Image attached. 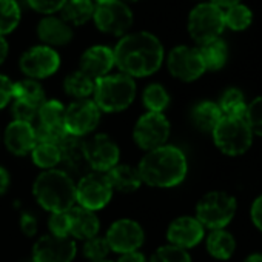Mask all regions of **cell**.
I'll list each match as a JSON object with an SVG mask.
<instances>
[{
	"label": "cell",
	"mask_w": 262,
	"mask_h": 262,
	"mask_svg": "<svg viewBox=\"0 0 262 262\" xmlns=\"http://www.w3.org/2000/svg\"><path fill=\"white\" fill-rule=\"evenodd\" d=\"M31 158L34 165L43 170H53L60 165V148L56 144L48 142H36L31 150Z\"/></svg>",
	"instance_id": "4dcf8cb0"
},
{
	"label": "cell",
	"mask_w": 262,
	"mask_h": 262,
	"mask_svg": "<svg viewBox=\"0 0 262 262\" xmlns=\"http://www.w3.org/2000/svg\"><path fill=\"white\" fill-rule=\"evenodd\" d=\"M27 2L30 8H33L34 11L45 14V16H53L54 13L63 8L67 0H27Z\"/></svg>",
	"instance_id": "60d3db41"
},
{
	"label": "cell",
	"mask_w": 262,
	"mask_h": 262,
	"mask_svg": "<svg viewBox=\"0 0 262 262\" xmlns=\"http://www.w3.org/2000/svg\"><path fill=\"white\" fill-rule=\"evenodd\" d=\"M170 136V122L164 113L147 111L142 114L133 129V138L138 147L145 151H151L165 145Z\"/></svg>",
	"instance_id": "30bf717a"
},
{
	"label": "cell",
	"mask_w": 262,
	"mask_h": 262,
	"mask_svg": "<svg viewBox=\"0 0 262 262\" xmlns=\"http://www.w3.org/2000/svg\"><path fill=\"white\" fill-rule=\"evenodd\" d=\"M83 151L88 167L97 173H108L119 164L120 151L117 144L105 133L94 135L83 141Z\"/></svg>",
	"instance_id": "7c38bea8"
},
{
	"label": "cell",
	"mask_w": 262,
	"mask_h": 262,
	"mask_svg": "<svg viewBox=\"0 0 262 262\" xmlns=\"http://www.w3.org/2000/svg\"><path fill=\"white\" fill-rule=\"evenodd\" d=\"M70 216V236L73 239H91L99 234L100 221L96 211L86 210L80 205H73L68 210Z\"/></svg>",
	"instance_id": "ffe728a7"
},
{
	"label": "cell",
	"mask_w": 262,
	"mask_h": 262,
	"mask_svg": "<svg viewBox=\"0 0 262 262\" xmlns=\"http://www.w3.org/2000/svg\"><path fill=\"white\" fill-rule=\"evenodd\" d=\"M20 228H22V233L28 237H33L36 236L37 233V219L34 214L28 213V211H24L22 216H20Z\"/></svg>",
	"instance_id": "7bdbcfd3"
},
{
	"label": "cell",
	"mask_w": 262,
	"mask_h": 262,
	"mask_svg": "<svg viewBox=\"0 0 262 262\" xmlns=\"http://www.w3.org/2000/svg\"><path fill=\"white\" fill-rule=\"evenodd\" d=\"M142 100H144V105H145V108L148 111L162 113L170 103V96H168L167 90L162 85L151 83L144 90Z\"/></svg>",
	"instance_id": "836d02e7"
},
{
	"label": "cell",
	"mask_w": 262,
	"mask_h": 262,
	"mask_svg": "<svg viewBox=\"0 0 262 262\" xmlns=\"http://www.w3.org/2000/svg\"><path fill=\"white\" fill-rule=\"evenodd\" d=\"M91 262H113V260H108V259H102V260H91Z\"/></svg>",
	"instance_id": "816d5d0a"
},
{
	"label": "cell",
	"mask_w": 262,
	"mask_h": 262,
	"mask_svg": "<svg viewBox=\"0 0 262 262\" xmlns=\"http://www.w3.org/2000/svg\"><path fill=\"white\" fill-rule=\"evenodd\" d=\"M82 251H83V256L91 262V260H102V259H106V256H108V253H110L111 250H110V245H108V242H106L105 237L94 236V237H91V239L83 241Z\"/></svg>",
	"instance_id": "8d00e7d4"
},
{
	"label": "cell",
	"mask_w": 262,
	"mask_h": 262,
	"mask_svg": "<svg viewBox=\"0 0 262 262\" xmlns=\"http://www.w3.org/2000/svg\"><path fill=\"white\" fill-rule=\"evenodd\" d=\"M114 67V53L105 45H94L88 48L80 57V71L97 80L110 74Z\"/></svg>",
	"instance_id": "d6986e66"
},
{
	"label": "cell",
	"mask_w": 262,
	"mask_h": 262,
	"mask_svg": "<svg viewBox=\"0 0 262 262\" xmlns=\"http://www.w3.org/2000/svg\"><path fill=\"white\" fill-rule=\"evenodd\" d=\"M94 85L96 80L82 73L80 70L70 73L65 80H63V90L68 96L74 97L76 100L79 99H88L94 93Z\"/></svg>",
	"instance_id": "f1b7e54d"
},
{
	"label": "cell",
	"mask_w": 262,
	"mask_h": 262,
	"mask_svg": "<svg viewBox=\"0 0 262 262\" xmlns=\"http://www.w3.org/2000/svg\"><path fill=\"white\" fill-rule=\"evenodd\" d=\"M236 199L224 191H210L196 205V219L204 228L222 230L236 213Z\"/></svg>",
	"instance_id": "8992f818"
},
{
	"label": "cell",
	"mask_w": 262,
	"mask_h": 262,
	"mask_svg": "<svg viewBox=\"0 0 262 262\" xmlns=\"http://www.w3.org/2000/svg\"><path fill=\"white\" fill-rule=\"evenodd\" d=\"M245 120L253 135L262 138V96L256 97L251 103L247 105Z\"/></svg>",
	"instance_id": "74e56055"
},
{
	"label": "cell",
	"mask_w": 262,
	"mask_h": 262,
	"mask_svg": "<svg viewBox=\"0 0 262 262\" xmlns=\"http://www.w3.org/2000/svg\"><path fill=\"white\" fill-rule=\"evenodd\" d=\"M222 117L224 116L221 113L219 105L214 102H208V100L198 103L191 111L193 123L202 131H213Z\"/></svg>",
	"instance_id": "83f0119b"
},
{
	"label": "cell",
	"mask_w": 262,
	"mask_h": 262,
	"mask_svg": "<svg viewBox=\"0 0 262 262\" xmlns=\"http://www.w3.org/2000/svg\"><path fill=\"white\" fill-rule=\"evenodd\" d=\"M224 28V11L213 4H201L188 16V33L199 45L217 39Z\"/></svg>",
	"instance_id": "52a82bcc"
},
{
	"label": "cell",
	"mask_w": 262,
	"mask_h": 262,
	"mask_svg": "<svg viewBox=\"0 0 262 262\" xmlns=\"http://www.w3.org/2000/svg\"><path fill=\"white\" fill-rule=\"evenodd\" d=\"M22 17L20 7L16 0H0V36L13 33Z\"/></svg>",
	"instance_id": "d6a6232c"
},
{
	"label": "cell",
	"mask_w": 262,
	"mask_h": 262,
	"mask_svg": "<svg viewBox=\"0 0 262 262\" xmlns=\"http://www.w3.org/2000/svg\"><path fill=\"white\" fill-rule=\"evenodd\" d=\"M167 239L174 247L184 250L193 248L204 239V227L196 217L181 216L170 224L167 230Z\"/></svg>",
	"instance_id": "e0dca14e"
},
{
	"label": "cell",
	"mask_w": 262,
	"mask_h": 262,
	"mask_svg": "<svg viewBox=\"0 0 262 262\" xmlns=\"http://www.w3.org/2000/svg\"><path fill=\"white\" fill-rule=\"evenodd\" d=\"M60 164L65 165V173H73V174H79L83 176L86 174V168H88V162L85 158V151H83V141L82 138H74V136H68L60 145Z\"/></svg>",
	"instance_id": "7402d4cb"
},
{
	"label": "cell",
	"mask_w": 262,
	"mask_h": 262,
	"mask_svg": "<svg viewBox=\"0 0 262 262\" xmlns=\"http://www.w3.org/2000/svg\"><path fill=\"white\" fill-rule=\"evenodd\" d=\"M65 105L57 99L45 100L37 113L39 125L47 128H63V117H65Z\"/></svg>",
	"instance_id": "f546056e"
},
{
	"label": "cell",
	"mask_w": 262,
	"mask_h": 262,
	"mask_svg": "<svg viewBox=\"0 0 262 262\" xmlns=\"http://www.w3.org/2000/svg\"><path fill=\"white\" fill-rule=\"evenodd\" d=\"M37 113H39V108L28 105L25 102H20V100H14V103L11 106V114H13L14 120H17V122L33 123V120L37 119Z\"/></svg>",
	"instance_id": "ab89813d"
},
{
	"label": "cell",
	"mask_w": 262,
	"mask_h": 262,
	"mask_svg": "<svg viewBox=\"0 0 262 262\" xmlns=\"http://www.w3.org/2000/svg\"><path fill=\"white\" fill-rule=\"evenodd\" d=\"M20 70L28 79H47L53 76L60 67V57L57 51L47 45H37L25 51L20 57Z\"/></svg>",
	"instance_id": "5bb4252c"
},
{
	"label": "cell",
	"mask_w": 262,
	"mask_h": 262,
	"mask_svg": "<svg viewBox=\"0 0 262 262\" xmlns=\"http://www.w3.org/2000/svg\"><path fill=\"white\" fill-rule=\"evenodd\" d=\"M13 99L25 102L36 108H40V105L47 100L43 86L39 83V80L34 79H24L13 83Z\"/></svg>",
	"instance_id": "4316f807"
},
{
	"label": "cell",
	"mask_w": 262,
	"mask_h": 262,
	"mask_svg": "<svg viewBox=\"0 0 262 262\" xmlns=\"http://www.w3.org/2000/svg\"><path fill=\"white\" fill-rule=\"evenodd\" d=\"M142 184L156 188H171L179 185L188 171L184 151L174 145H162L147 155L139 162Z\"/></svg>",
	"instance_id": "7a4b0ae2"
},
{
	"label": "cell",
	"mask_w": 262,
	"mask_h": 262,
	"mask_svg": "<svg viewBox=\"0 0 262 262\" xmlns=\"http://www.w3.org/2000/svg\"><path fill=\"white\" fill-rule=\"evenodd\" d=\"M167 67L173 77L184 82H193L205 73V65L199 51L185 45L176 47L170 51Z\"/></svg>",
	"instance_id": "9a60e30c"
},
{
	"label": "cell",
	"mask_w": 262,
	"mask_h": 262,
	"mask_svg": "<svg viewBox=\"0 0 262 262\" xmlns=\"http://www.w3.org/2000/svg\"><path fill=\"white\" fill-rule=\"evenodd\" d=\"M93 20L100 33L123 37L133 25V13L122 0H106L96 5Z\"/></svg>",
	"instance_id": "ba28073f"
},
{
	"label": "cell",
	"mask_w": 262,
	"mask_h": 262,
	"mask_svg": "<svg viewBox=\"0 0 262 262\" xmlns=\"http://www.w3.org/2000/svg\"><path fill=\"white\" fill-rule=\"evenodd\" d=\"M93 2H96V5H99V4H103V2H106V0H93Z\"/></svg>",
	"instance_id": "f907efd6"
},
{
	"label": "cell",
	"mask_w": 262,
	"mask_h": 262,
	"mask_svg": "<svg viewBox=\"0 0 262 262\" xmlns=\"http://www.w3.org/2000/svg\"><path fill=\"white\" fill-rule=\"evenodd\" d=\"M106 179L114 190L120 193H133L141 188L142 179L139 170L128 164H117L106 173Z\"/></svg>",
	"instance_id": "603a6c76"
},
{
	"label": "cell",
	"mask_w": 262,
	"mask_h": 262,
	"mask_svg": "<svg viewBox=\"0 0 262 262\" xmlns=\"http://www.w3.org/2000/svg\"><path fill=\"white\" fill-rule=\"evenodd\" d=\"M214 145L228 156L244 155L253 142V133L245 117H222L211 131Z\"/></svg>",
	"instance_id": "5b68a950"
},
{
	"label": "cell",
	"mask_w": 262,
	"mask_h": 262,
	"mask_svg": "<svg viewBox=\"0 0 262 262\" xmlns=\"http://www.w3.org/2000/svg\"><path fill=\"white\" fill-rule=\"evenodd\" d=\"M77 253L73 237L45 234L34 244L31 259L34 262H73Z\"/></svg>",
	"instance_id": "2e32d148"
},
{
	"label": "cell",
	"mask_w": 262,
	"mask_h": 262,
	"mask_svg": "<svg viewBox=\"0 0 262 262\" xmlns=\"http://www.w3.org/2000/svg\"><path fill=\"white\" fill-rule=\"evenodd\" d=\"M219 108L225 117H245L247 103L242 91L237 88H228L221 97Z\"/></svg>",
	"instance_id": "1f68e13d"
},
{
	"label": "cell",
	"mask_w": 262,
	"mask_h": 262,
	"mask_svg": "<svg viewBox=\"0 0 262 262\" xmlns=\"http://www.w3.org/2000/svg\"><path fill=\"white\" fill-rule=\"evenodd\" d=\"M37 36L47 47H63L73 40V28L56 16H45L37 25Z\"/></svg>",
	"instance_id": "44dd1931"
},
{
	"label": "cell",
	"mask_w": 262,
	"mask_h": 262,
	"mask_svg": "<svg viewBox=\"0 0 262 262\" xmlns=\"http://www.w3.org/2000/svg\"><path fill=\"white\" fill-rule=\"evenodd\" d=\"M122 2H125V4H126V2H139V0H122Z\"/></svg>",
	"instance_id": "f5cc1de1"
},
{
	"label": "cell",
	"mask_w": 262,
	"mask_h": 262,
	"mask_svg": "<svg viewBox=\"0 0 262 262\" xmlns=\"http://www.w3.org/2000/svg\"><path fill=\"white\" fill-rule=\"evenodd\" d=\"M100 120V110L90 99H79L65 108L63 126L74 138H83L96 129Z\"/></svg>",
	"instance_id": "8fae6325"
},
{
	"label": "cell",
	"mask_w": 262,
	"mask_h": 262,
	"mask_svg": "<svg viewBox=\"0 0 262 262\" xmlns=\"http://www.w3.org/2000/svg\"><path fill=\"white\" fill-rule=\"evenodd\" d=\"M94 8L96 5L93 0H67L60 13L62 19L70 27H82L93 19Z\"/></svg>",
	"instance_id": "cb8c5ba5"
},
{
	"label": "cell",
	"mask_w": 262,
	"mask_h": 262,
	"mask_svg": "<svg viewBox=\"0 0 262 262\" xmlns=\"http://www.w3.org/2000/svg\"><path fill=\"white\" fill-rule=\"evenodd\" d=\"M250 216H251L253 224L262 231V194L253 202L251 210H250Z\"/></svg>",
	"instance_id": "ee69618b"
},
{
	"label": "cell",
	"mask_w": 262,
	"mask_h": 262,
	"mask_svg": "<svg viewBox=\"0 0 262 262\" xmlns=\"http://www.w3.org/2000/svg\"><path fill=\"white\" fill-rule=\"evenodd\" d=\"M8 51H10V47H8V42L4 36H0V65L5 62V59L8 57Z\"/></svg>",
	"instance_id": "7dc6e473"
},
{
	"label": "cell",
	"mask_w": 262,
	"mask_h": 262,
	"mask_svg": "<svg viewBox=\"0 0 262 262\" xmlns=\"http://www.w3.org/2000/svg\"><path fill=\"white\" fill-rule=\"evenodd\" d=\"M105 239L110 245V250L123 254L129 251H138L142 247L145 241V231L138 221L117 219L110 225Z\"/></svg>",
	"instance_id": "4fadbf2b"
},
{
	"label": "cell",
	"mask_w": 262,
	"mask_h": 262,
	"mask_svg": "<svg viewBox=\"0 0 262 262\" xmlns=\"http://www.w3.org/2000/svg\"><path fill=\"white\" fill-rule=\"evenodd\" d=\"M5 147L10 153L16 156H25L31 153L37 139H36V129L31 123L13 120L4 135Z\"/></svg>",
	"instance_id": "ac0fdd59"
},
{
	"label": "cell",
	"mask_w": 262,
	"mask_h": 262,
	"mask_svg": "<svg viewBox=\"0 0 262 262\" xmlns=\"http://www.w3.org/2000/svg\"><path fill=\"white\" fill-rule=\"evenodd\" d=\"M225 19V27H228L233 31H242L251 24V11L245 5H233L227 8L224 13Z\"/></svg>",
	"instance_id": "e575fe53"
},
{
	"label": "cell",
	"mask_w": 262,
	"mask_h": 262,
	"mask_svg": "<svg viewBox=\"0 0 262 262\" xmlns=\"http://www.w3.org/2000/svg\"><path fill=\"white\" fill-rule=\"evenodd\" d=\"M94 103L100 111L119 113L126 110L136 97V82L126 74H108L96 80Z\"/></svg>",
	"instance_id": "277c9868"
},
{
	"label": "cell",
	"mask_w": 262,
	"mask_h": 262,
	"mask_svg": "<svg viewBox=\"0 0 262 262\" xmlns=\"http://www.w3.org/2000/svg\"><path fill=\"white\" fill-rule=\"evenodd\" d=\"M150 262H191V257L187 250L168 244V245L159 247L151 254Z\"/></svg>",
	"instance_id": "d590c367"
},
{
	"label": "cell",
	"mask_w": 262,
	"mask_h": 262,
	"mask_svg": "<svg viewBox=\"0 0 262 262\" xmlns=\"http://www.w3.org/2000/svg\"><path fill=\"white\" fill-rule=\"evenodd\" d=\"M207 250L208 253L219 259L227 260L233 256L236 250V241L231 233L222 230H211V233L207 237Z\"/></svg>",
	"instance_id": "484cf974"
},
{
	"label": "cell",
	"mask_w": 262,
	"mask_h": 262,
	"mask_svg": "<svg viewBox=\"0 0 262 262\" xmlns=\"http://www.w3.org/2000/svg\"><path fill=\"white\" fill-rule=\"evenodd\" d=\"M13 99V82L10 77L0 74V110H4Z\"/></svg>",
	"instance_id": "b9f144b4"
},
{
	"label": "cell",
	"mask_w": 262,
	"mask_h": 262,
	"mask_svg": "<svg viewBox=\"0 0 262 262\" xmlns=\"http://www.w3.org/2000/svg\"><path fill=\"white\" fill-rule=\"evenodd\" d=\"M33 194L39 205L50 213L68 211L76 204V182L63 170H45L36 178Z\"/></svg>",
	"instance_id": "3957f363"
},
{
	"label": "cell",
	"mask_w": 262,
	"mask_h": 262,
	"mask_svg": "<svg viewBox=\"0 0 262 262\" xmlns=\"http://www.w3.org/2000/svg\"><path fill=\"white\" fill-rule=\"evenodd\" d=\"M114 65L129 77H147L155 74L164 62L161 40L147 31L125 34L113 50Z\"/></svg>",
	"instance_id": "6da1fadb"
},
{
	"label": "cell",
	"mask_w": 262,
	"mask_h": 262,
	"mask_svg": "<svg viewBox=\"0 0 262 262\" xmlns=\"http://www.w3.org/2000/svg\"><path fill=\"white\" fill-rule=\"evenodd\" d=\"M22 262H34V260H33V259L30 257V259H25V260H22Z\"/></svg>",
	"instance_id": "db71d44e"
},
{
	"label": "cell",
	"mask_w": 262,
	"mask_h": 262,
	"mask_svg": "<svg viewBox=\"0 0 262 262\" xmlns=\"http://www.w3.org/2000/svg\"><path fill=\"white\" fill-rule=\"evenodd\" d=\"M117 262H147V257L138 250V251H129V253L120 254Z\"/></svg>",
	"instance_id": "f6af8a7d"
},
{
	"label": "cell",
	"mask_w": 262,
	"mask_h": 262,
	"mask_svg": "<svg viewBox=\"0 0 262 262\" xmlns=\"http://www.w3.org/2000/svg\"><path fill=\"white\" fill-rule=\"evenodd\" d=\"M211 4L216 5V7H219V8L222 10V7H224V8H230V7H233V5H237V4H239V0H211Z\"/></svg>",
	"instance_id": "c3c4849f"
},
{
	"label": "cell",
	"mask_w": 262,
	"mask_h": 262,
	"mask_svg": "<svg viewBox=\"0 0 262 262\" xmlns=\"http://www.w3.org/2000/svg\"><path fill=\"white\" fill-rule=\"evenodd\" d=\"M113 198V188L106 179V174L90 171L80 176L76 184V202L77 205L97 211L108 205Z\"/></svg>",
	"instance_id": "9c48e42d"
},
{
	"label": "cell",
	"mask_w": 262,
	"mask_h": 262,
	"mask_svg": "<svg viewBox=\"0 0 262 262\" xmlns=\"http://www.w3.org/2000/svg\"><path fill=\"white\" fill-rule=\"evenodd\" d=\"M198 51H199V54L202 57V62L205 65V70H210V71L221 70L225 65L227 57H228L227 43L221 37L202 43Z\"/></svg>",
	"instance_id": "d4e9b609"
},
{
	"label": "cell",
	"mask_w": 262,
	"mask_h": 262,
	"mask_svg": "<svg viewBox=\"0 0 262 262\" xmlns=\"http://www.w3.org/2000/svg\"><path fill=\"white\" fill-rule=\"evenodd\" d=\"M10 184H11V178H10L8 170L4 168V167H0V196L8 191Z\"/></svg>",
	"instance_id": "bcb514c9"
},
{
	"label": "cell",
	"mask_w": 262,
	"mask_h": 262,
	"mask_svg": "<svg viewBox=\"0 0 262 262\" xmlns=\"http://www.w3.org/2000/svg\"><path fill=\"white\" fill-rule=\"evenodd\" d=\"M244 262H262V254L260 253H254V254H250Z\"/></svg>",
	"instance_id": "681fc988"
},
{
	"label": "cell",
	"mask_w": 262,
	"mask_h": 262,
	"mask_svg": "<svg viewBox=\"0 0 262 262\" xmlns=\"http://www.w3.org/2000/svg\"><path fill=\"white\" fill-rule=\"evenodd\" d=\"M48 228L50 234L59 236V237H71L70 236V216L68 211H57L51 213L48 219Z\"/></svg>",
	"instance_id": "f35d334b"
}]
</instances>
